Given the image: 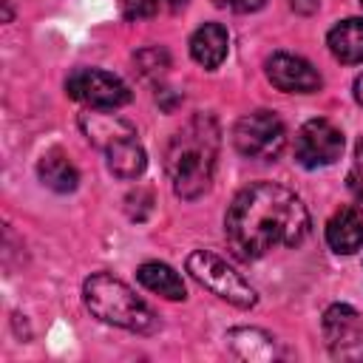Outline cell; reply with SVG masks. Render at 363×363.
I'll return each mask as SVG.
<instances>
[{
	"instance_id": "cell-19",
	"label": "cell",
	"mask_w": 363,
	"mask_h": 363,
	"mask_svg": "<svg viewBox=\"0 0 363 363\" xmlns=\"http://www.w3.org/2000/svg\"><path fill=\"white\" fill-rule=\"evenodd\" d=\"M346 182H349V190L363 201V139L354 147V156H352V167H349Z\"/></svg>"
},
{
	"instance_id": "cell-24",
	"label": "cell",
	"mask_w": 363,
	"mask_h": 363,
	"mask_svg": "<svg viewBox=\"0 0 363 363\" xmlns=\"http://www.w3.org/2000/svg\"><path fill=\"white\" fill-rule=\"evenodd\" d=\"M360 3H363V0H360Z\"/></svg>"
},
{
	"instance_id": "cell-4",
	"label": "cell",
	"mask_w": 363,
	"mask_h": 363,
	"mask_svg": "<svg viewBox=\"0 0 363 363\" xmlns=\"http://www.w3.org/2000/svg\"><path fill=\"white\" fill-rule=\"evenodd\" d=\"M187 272H190L204 289H210L213 295H218L221 301H227V303H233V306H238V309H250V306H255V301H258L255 289H252L224 258H218V255L210 252V250H193V252L187 255Z\"/></svg>"
},
{
	"instance_id": "cell-10",
	"label": "cell",
	"mask_w": 363,
	"mask_h": 363,
	"mask_svg": "<svg viewBox=\"0 0 363 363\" xmlns=\"http://www.w3.org/2000/svg\"><path fill=\"white\" fill-rule=\"evenodd\" d=\"M326 244L337 255H352L363 247V213L357 207H340L326 221Z\"/></svg>"
},
{
	"instance_id": "cell-18",
	"label": "cell",
	"mask_w": 363,
	"mask_h": 363,
	"mask_svg": "<svg viewBox=\"0 0 363 363\" xmlns=\"http://www.w3.org/2000/svg\"><path fill=\"white\" fill-rule=\"evenodd\" d=\"M136 62L142 65V74H162L170 60L162 48H145V51L136 54Z\"/></svg>"
},
{
	"instance_id": "cell-3",
	"label": "cell",
	"mask_w": 363,
	"mask_h": 363,
	"mask_svg": "<svg viewBox=\"0 0 363 363\" xmlns=\"http://www.w3.org/2000/svg\"><path fill=\"white\" fill-rule=\"evenodd\" d=\"M82 298H85V306L91 309V315L99 318L102 323H111V326H119L128 332H139V335H147L159 326L153 309L125 281H119L108 272H94L91 278H85Z\"/></svg>"
},
{
	"instance_id": "cell-1",
	"label": "cell",
	"mask_w": 363,
	"mask_h": 363,
	"mask_svg": "<svg viewBox=\"0 0 363 363\" xmlns=\"http://www.w3.org/2000/svg\"><path fill=\"white\" fill-rule=\"evenodd\" d=\"M224 235L241 261H258L275 247H298L309 235V213L289 187L255 182L230 201Z\"/></svg>"
},
{
	"instance_id": "cell-5",
	"label": "cell",
	"mask_w": 363,
	"mask_h": 363,
	"mask_svg": "<svg viewBox=\"0 0 363 363\" xmlns=\"http://www.w3.org/2000/svg\"><path fill=\"white\" fill-rule=\"evenodd\" d=\"M286 142V128L272 111H252L244 113L235 122L233 130V145L244 159L255 162H269L284 150Z\"/></svg>"
},
{
	"instance_id": "cell-13",
	"label": "cell",
	"mask_w": 363,
	"mask_h": 363,
	"mask_svg": "<svg viewBox=\"0 0 363 363\" xmlns=\"http://www.w3.org/2000/svg\"><path fill=\"white\" fill-rule=\"evenodd\" d=\"M37 176L54 193H71L79 184V173H77L74 162L60 147H51L43 153V159L37 162Z\"/></svg>"
},
{
	"instance_id": "cell-11",
	"label": "cell",
	"mask_w": 363,
	"mask_h": 363,
	"mask_svg": "<svg viewBox=\"0 0 363 363\" xmlns=\"http://www.w3.org/2000/svg\"><path fill=\"white\" fill-rule=\"evenodd\" d=\"M102 153L108 159V170L116 179H139L145 173V167H147V156H145V147L139 145L136 133L119 136Z\"/></svg>"
},
{
	"instance_id": "cell-12",
	"label": "cell",
	"mask_w": 363,
	"mask_h": 363,
	"mask_svg": "<svg viewBox=\"0 0 363 363\" xmlns=\"http://www.w3.org/2000/svg\"><path fill=\"white\" fill-rule=\"evenodd\" d=\"M227 48H230V37L227 28L218 23H204L190 37V57L204 68H218L227 57Z\"/></svg>"
},
{
	"instance_id": "cell-8",
	"label": "cell",
	"mask_w": 363,
	"mask_h": 363,
	"mask_svg": "<svg viewBox=\"0 0 363 363\" xmlns=\"http://www.w3.org/2000/svg\"><path fill=\"white\" fill-rule=\"evenodd\" d=\"M323 335L332 357L363 360V320L349 303H335L323 312Z\"/></svg>"
},
{
	"instance_id": "cell-21",
	"label": "cell",
	"mask_w": 363,
	"mask_h": 363,
	"mask_svg": "<svg viewBox=\"0 0 363 363\" xmlns=\"http://www.w3.org/2000/svg\"><path fill=\"white\" fill-rule=\"evenodd\" d=\"M292 9L301 14H312L318 9V0H292Z\"/></svg>"
},
{
	"instance_id": "cell-14",
	"label": "cell",
	"mask_w": 363,
	"mask_h": 363,
	"mask_svg": "<svg viewBox=\"0 0 363 363\" xmlns=\"http://www.w3.org/2000/svg\"><path fill=\"white\" fill-rule=\"evenodd\" d=\"M329 51L335 60L346 62V65H354V62H363V20L360 17H349V20H340L329 37Z\"/></svg>"
},
{
	"instance_id": "cell-20",
	"label": "cell",
	"mask_w": 363,
	"mask_h": 363,
	"mask_svg": "<svg viewBox=\"0 0 363 363\" xmlns=\"http://www.w3.org/2000/svg\"><path fill=\"white\" fill-rule=\"evenodd\" d=\"M264 3H267V0H221V6H230V9L241 11V14H247V11H258Z\"/></svg>"
},
{
	"instance_id": "cell-7",
	"label": "cell",
	"mask_w": 363,
	"mask_h": 363,
	"mask_svg": "<svg viewBox=\"0 0 363 363\" xmlns=\"http://www.w3.org/2000/svg\"><path fill=\"white\" fill-rule=\"evenodd\" d=\"M343 153V133L326 119H309L295 136V159L303 167H326Z\"/></svg>"
},
{
	"instance_id": "cell-16",
	"label": "cell",
	"mask_w": 363,
	"mask_h": 363,
	"mask_svg": "<svg viewBox=\"0 0 363 363\" xmlns=\"http://www.w3.org/2000/svg\"><path fill=\"white\" fill-rule=\"evenodd\" d=\"M227 343L230 349L244 357V360H272L278 352H275V337L267 335L264 329H230L227 332Z\"/></svg>"
},
{
	"instance_id": "cell-15",
	"label": "cell",
	"mask_w": 363,
	"mask_h": 363,
	"mask_svg": "<svg viewBox=\"0 0 363 363\" xmlns=\"http://www.w3.org/2000/svg\"><path fill=\"white\" fill-rule=\"evenodd\" d=\"M136 278H139V284H142L145 289H150V292H156V295H162V298H167V301H184V298H187V289H184L182 275H179L173 267L162 264V261H147V264H142V267L136 269Z\"/></svg>"
},
{
	"instance_id": "cell-9",
	"label": "cell",
	"mask_w": 363,
	"mask_h": 363,
	"mask_svg": "<svg viewBox=\"0 0 363 363\" xmlns=\"http://www.w3.org/2000/svg\"><path fill=\"white\" fill-rule=\"evenodd\" d=\"M267 77L284 94H315L320 88V74L303 57L284 54V51L267 60Z\"/></svg>"
},
{
	"instance_id": "cell-6",
	"label": "cell",
	"mask_w": 363,
	"mask_h": 363,
	"mask_svg": "<svg viewBox=\"0 0 363 363\" xmlns=\"http://www.w3.org/2000/svg\"><path fill=\"white\" fill-rule=\"evenodd\" d=\"M65 91L71 99L88 105V108H99V111H113L130 102V91L128 85L99 68H77L68 74L65 79Z\"/></svg>"
},
{
	"instance_id": "cell-23",
	"label": "cell",
	"mask_w": 363,
	"mask_h": 363,
	"mask_svg": "<svg viewBox=\"0 0 363 363\" xmlns=\"http://www.w3.org/2000/svg\"><path fill=\"white\" fill-rule=\"evenodd\" d=\"M354 99H357V102L363 105V74H360V77L354 79Z\"/></svg>"
},
{
	"instance_id": "cell-17",
	"label": "cell",
	"mask_w": 363,
	"mask_h": 363,
	"mask_svg": "<svg viewBox=\"0 0 363 363\" xmlns=\"http://www.w3.org/2000/svg\"><path fill=\"white\" fill-rule=\"evenodd\" d=\"M162 9L159 0H122V17L125 20H147Z\"/></svg>"
},
{
	"instance_id": "cell-22",
	"label": "cell",
	"mask_w": 363,
	"mask_h": 363,
	"mask_svg": "<svg viewBox=\"0 0 363 363\" xmlns=\"http://www.w3.org/2000/svg\"><path fill=\"white\" fill-rule=\"evenodd\" d=\"M159 3H162L164 11H182L187 6V0H159Z\"/></svg>"
},
{
	"instance_id": "cell-2",
	"label": "cell",
	"mask_w": 363,
	"mask_h": 363,
	"mask_svg": "<svg viewBox=\"0 0 363 363\" xmlns=\"http://www.w3.org/2000/svg\"><path fill=\"white\" fill-rule=\"evenodd\" d=\"M218 125L210 113L190 116L173 133L164 150V173L179 199L193 201L210 190L218 159Z\"/></svg>"
}]
</instances>
